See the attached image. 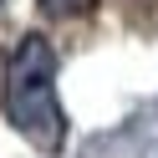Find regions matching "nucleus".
Wrapping results in <instances>:
<instances>
[{
  "label": "nucleus",
  "mask_w": 158,
  "mask_h": 158,
  "mask_svg": "<svg viewBox=\"0 0 158 158\" xmlns=\"http://www.w3.org/2000/svg\"><path fill=\"white\" fill-rule=\"evenodd\" d=\"M5 123L36 148V153H61L66 148V107L56 92V51L46 36H21L5 56V82H0Z\"/></svg>",
  "instance_id": "1"
},
{
  "label": "nucleus",
  "mask_w": 158,
  "mask_h": 158,
  "mask_svg": "<svg viewBox=\"0 0 158 158\" xmlns=\"http://www.w3.org/2000/svg\"><path fill=\"white\" fill-rule=\"evenodd\" d=\"M36 10L51 15V21H77V15H92L97 0H36Z\"/></svg>",
  "instance_id": "2"
},
{
  "label": "nucleus",
  "mask_w": 158,
  "mask_h": 158,
  "mask_svg": "<svg viewBox=\"0 0 158 158\" xmlns=\"http://www.w3.org/2000/svg\"><path fill=\"white\" fill-rule=\"evenodd\" d=\"M153 158H158V153H153Z\"/></svg>",
  "instance_id": "3"
}]
</instances>
